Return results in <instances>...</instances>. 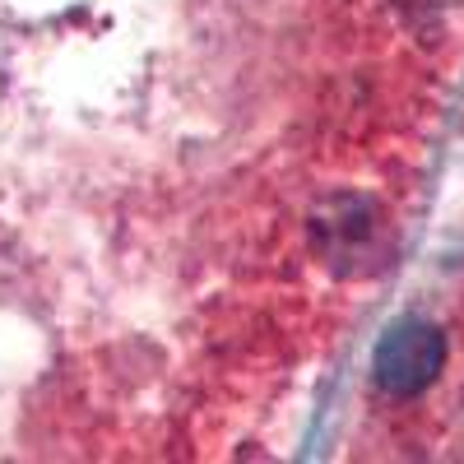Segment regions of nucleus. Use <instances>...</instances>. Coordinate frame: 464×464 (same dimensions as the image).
I'll return each instance as SVG.
<instances>
[{
  "instance_id": "f257e3e1",
  "label": "nucleus",
  "mask_w": 464,
  "mask_h": 464,
  "mask_svg": "<svg viewBox=\"0 0 464 464\" xmlns=\"http://www.w3.org/2000/svg\"><path fill=\"white\" fill-rule=\"evenodd\" d=\"M312 242L321 260L343 279H362L381 269L385 256V214L367 196H330L312 214Z\"/></svg>"
},
{
  "instance_id": "f03ea898",
  "label": "nucleus",
  "mask_w": 464,
  "mask_h": 464,
  "mask_svg": "<svg viewBox=\"0 0 464 464\" xmlns=\"http://www.w3.org/2000/svg\"><path fill=\"white\" fill-rule=\"evenodd\" d=\"M446 367V339L428 321H400L381 334L376 353H372V381L385 395L413 400L441 376Z\"/></svg>"
}]
</instances>
